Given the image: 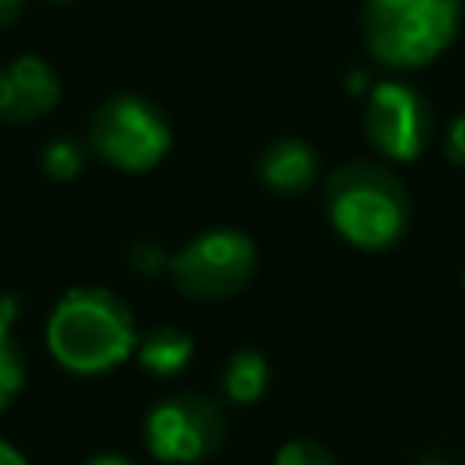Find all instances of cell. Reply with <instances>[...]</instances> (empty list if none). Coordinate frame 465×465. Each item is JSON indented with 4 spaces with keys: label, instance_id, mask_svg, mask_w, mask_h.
I'll use <instances>...</instances> for the list:
<instances>
[{
    "label": "cell",
    "instance_id": "obj_1",
    "mask_svg": "<svg viewBox=\"0 0 465 465\" xmlns=\"http://www.w3.org/2000/svg\"><path fill=\"white\" fill-rule=\"evenodd\" d=\"M47 352L73 374H105L138 349L127 305L105 287H69L47 316Z\"/></svg>",
    "mask_w": 465,
    "mask_h": 465
},
{
    "label": "cell",
    "instance_id": "obj_2",
    "mask_svg": "<svg viewBox=\"0 0 465 465\" xmlns=\"http://www.w3.org/2000/svg\"><path fill=\"white\" fill-rule=\"evenodd\" d=\"M331 229L360 251H389L411 229V196L403 182L374 160H349L323 182Z\"/></svg>",
    "mask_w": 465,
    "mask_h": 465
},
{
    "label": "cell",
    "instance_id": "obj_3",
    "mask_svg": "<svg viewBox=\"0 0 465 465\" xmlns=\"http://www.w3.org/2000/svg\"><path fill=\"white\" fill-rule=\"evenodd\" d=\"M461 15V0H363L360 29L378 65L421 69L454 44Z\"/></svg>",
    "mask_w": 465,
    "mask_h": 465
},
{
    "label": "cell",
    "instance_id": "obj_4",
    "mask_svg": "<svg viewBox=\"0 0 465 465\" xmlns=\"http://www.w3.org/2000/svg\"><path fill=\"white\" fill-rule=\"evenodd\" d=\"M91 149L120 171H149L171 149V127L163 113L138 94H113L91 116Z\"/></svg>",
    "mask_w": 465,
    "mask_h": 465
},
{
    "label": "cell",
    "instance_id": "obj_5",
    "mask_svg": "<svg viewBox=\"0 0 465 465\" xmlns=\"http://www.w3.org/2000/svg\"><path fill=\"white\" fill-rule=\"evenodd\" d=\"M436 120L429 98L407 80H378L367 87L363 134L378 156L392 163H414L432 142Z\"/></svg>",
    "mask_w": 465,
    "mask_h": 465
},
{
    "label": "cell",
    "instance_id": "obj_6",
    "mask_svg": "<svg viewBox=\"0 0 465 465\" xmlns=\"http://www.w3.org/2000/svg\"><path fill=\"white\" fill-rule=\"evenodd\" d=\"M174 283L193 298H229L254 272V243L240 229H207L171 262Z\"/></svg>",
    "mask_w": 465,
    "mask_h": 465
},
{
    "label": "cell",
    "instance_id": "obj_7",
    "mask_svg": "<svg viewBox=\"0 0 465 465\" xmlns=\"http://www.w3.org/2000/svg\"><path fill=\"white\" fill-rule=\"evenodd\" d=\"M225 440V418L214 400L167 396L145 414V443L156 461L189 465L211 458Z\"/></svg>",
    "mask_w": 465,
    "mask_h": 465
},
{
    "label": "cell",
    "instance_id": "obj_8",
    "mask_svg": "<svg viewBox=\"0 0 465 465\" xmlns=\"http://www.w3.org/2000/svg\"><path fill=\"white\" fill-rule=\"evenodd\" d=\"M62 84L54 69L36 54H18L0 69V120L29 124L54 109Z\"/></svg>",
    "mask_w": 465,
    "mask_h": 465
},
{
    "label": "cell",
    "instance_id": "obj_9",
    "mask_svg": "<svg viewBox=\"0 0 465 465\" xmlns=\"http://www.w3.org/2000/svg\"><path fill=\"white\" fill-rule=\"evenodd\" d=\"M316 171H320L316 149L302 138H280L258 160V178L272 193H305L316 182Z\"/></svg>",
    "mask_w": 465,
    "mask_h": 465
},
{
    "label": "cell",
    "instance_id": "obj_10",
    "mask_svg": "<svg viewBox=\"0 0 465 465\" xmlns=\"http://www.w3.org/2000/svg\"><path fill=\"white\" fill-rule=\"evenodd\" d=\"M193 352H196L193 338H189L185 331H178V327H156V331H149V334L138 341V349H134L138 363H142L149 374H156V378H174V374H182V371L189 367Z\"/></svg>",
    "mask_w": 465,
    "mask_h": 465
},
{
    "label": "cell",
    "instance_id": "obj_11",
    "mask_svg": "<svg viewBox=\"0 0 465 465\" xmlns=\"http://www.w3.org/2000/svg\"><path fill=\"white\" fill-rule=\"evenodd\" d=\"M265 385H269V363L262 352L254 349H240L229 356L225 363V374H222V389L232 403H254L265 396Z\"/></svg>",
    "mask_w": 465,
    "mask_h": 465
},
{
    "label": "cell",
    "instance_id": "obj_12",
    "mask_svg": "<svg viewBox=\"0 0 465 465\" xmlns=\"http://www.w3.org/2000/svg\"><path fill=\"white\" fill-rule=\"evenodd\" d=\"M15 298H0V411L22 392L25 385V363H22V349L11 334V323H15Z\"/></svg>",
    "mask_w": 465,
    "mask_h": 465
},
{
    "label": "cell",
    "instance_id": "obj_13",
    "mask_svg": "<svg viewBox=\"0 0 465 465\" xmlns=\"http://www.w3.org/2000/svg\"><path fill=\"white\" fill-rule=\"evenodd\" d=\"M84 167V149L73 142V138H51L44 145V171L58 182H69L76 178Z\"/></svg>",
    "mask_w": 465,
    "mask_h": 465
},
{
    "label": "cell",
    "instance_id": "obj_14",
    "mask_svg": "<svg viewBox=\"0 0 465 465\" xmlns=\"http://www.w3.org/2000/svg\"><path fill=\"white\" fill-rule=\"evenodd\" d=\"M272 465H338L334 454L316 440H291L276 450Z\"/></svg>",
    "mask_w": 465,
    "mask_h": 465
},
{
    "label": "cell",
    "instance_id": "obj_15",
    "mask_svg": "<svg viewBox=\"0 0 465 465\" xmlns=\"http://www.w3.org/2000/svg\"><path fill=\"white\" fill-rule=\"evenodd\" d=\"M443 156L450 167L465 171V109L450 116V124L443 127Z\"/></svg>",
    "mask_w": 465,
    "mask_h": 465
},
{
    "label": "cell",
    "instance_id": "obj_16",
    "mask_svg": "<svg viewBox=\"0 0 465 465\" xmlns=\"http://www.w3.org/2000/svg\"><path fill=\"white\" fill-rule=\"evenodd\" d=\"M167 262H171V258H167L160 247H153V243H138V247H134V265L145 269V272H156V269L167 265Z\"/></svg>",
    "mask_w": 465,
    "mask_h": 465
},
{
    "label": "cell",
    "instance_id": "obj_17",
    "mask_svg": "<svg viewBox=\"0 0 465 465\" xmlns=\"http://www.w3.org/2000/svg\"><path fill=\"white\" fill-rule=\"evenodd\" d=\"M22 11V0H0V25H11Z\"/></svg>",
    "mask_w": 465,
    "mask_h": 465
},
{
    "label": "cell",
    "instance_id": "obj_18",
    "mask_svg": "<svg viewBox=\"0 0 465 465\" xmlns=\"http://www.w3.org/2000/svg\"><path fill=\"white\" fill-rule=\"evenodd\" d=\"M0 465H29V461H25L7 440H0Z\"/></svg>",
    "mask_w": 465,
    "mask_h": 465
},
{
    "label": "cell",
    "instance_id": "obj_19",
    "mask_svg": "<svg viewBox=\"0 0 465 465\" xmlns=\"http://www.w3.org/2000/svg\"><path fill=\"white\" fill-rule=\"evenodd\" d=\"M87 465H131L127 458H120V454H94Z\"/></svg>",
    "mask_w": 465,
    "mask_h": 465
},
{
    "label": "cell",
    "instance_id": "obj_20",
    "mask_svg": "<svg viewBox=\"0 0 465 465\" xmlns=\"http://www.w3.org/2000/svg\"><path fill=\"white\" fill-rule=\"evenodd\" d=\"M421 465H443V461H421Z\"/></svg>",
    "mask_w": 465,
    "mask_h": 465
},
{
    "label": "cell",
    "instance_id": "obj_21",
    "mask_svg": "<svg viewBox=\"0 0 465 465\" xmlns=\"http://www.w3.org/2000/svg\"><path fill=\"white\" fill-rule=\"evenodd\" d=\"M461 287H465V265H461Z\"/></svg>",
    "mask_w": 465,
    "mask_h": 465
},
{
    "label": "cell",
    "instance_id": "obj_22",
    "mask_svg": "<svg viewBox=\"0 0 465 465\" xmlns=\"http://www.w3.org/2000/svg\"><path fill=\"white\" fill-rule=\"evenodd\" d=\"M54 4H65V0H54Z\"/></svg>",
    "mask_w": 465,
    "mask_h": 465
},
{
    "label": "cell",
    "instance_id": "obj_23",
    "mask_svg": "<svg viewBox=\"0 0 465 465\" xmlns=\"http://www.w3.org/2000/svg\"><path fill=\"white\" fill-rule=\"evenodd\" d=\"M461 4H465V0H461Z\"/></svg>",
    "mask_w": 465,
    "mask_h": 465
}]
</instances>
